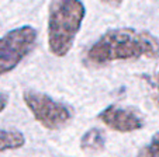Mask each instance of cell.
I'll use <instances>...</instances> for the list:
<instances>
[{
  "instance_id": "cell-5",
  "label": "cell",
  "mask_w": 159,
  "mask_h": 157,
  "mask_svg": "<svg viewBox=\"0 0 159 157\" xmlns=\"http://www.w3.org/2000/svg\"><path fill=\"white\" fill-rule=\"evenodd\" d=\"M99 119L110 129L121 133L135 132L144 128V119L132 108H121L118 105H108L99 114Z\"/></svg>"
},
{
  "instance_id": "cell-6",
  "label": "cell",
  "mask_w": 159,
  "mask_h": 157,
  "mask_svg": "<svg viewBox=\"0 0 159 157\" xmlns=\"http://www.w3.org/2000/svg\"><path fill=\"white\" fill-rule=\"evenodd\" d=\"M106 145V135L99 128H92L86 130L80 139V147L84 151H100L104 149Z\"/></svg>"
},
{
  "instance_id": "cell-8",
  "label": "cell",
  "mask_w": 159,
  "mask_h": 157,
  "mask_svg": "<svg viewBox=\"0 0 159 157\" xmlns=\"http://www.w3.org/2000/svg\"><path fill=\"white\" fill-rule=\"evenodd\" d=\"M138 157H159V133H155L151 139L149 145H147L138 153Z\"/></svg>"
},
{
  "instance_id": "cell-10",
  "label": "cell",
  "mask_w": 159,
  "mask_h": 157,
  "mask_svg": "<svg viewBox=\"0 0 159 157\" xmlns=\"http://www.w3.org/2000/svg\"><path fill=\"white\" fill-rule=\"evenodd\" d=\"M100 2L104 3V4H107V6H111V7H118L124 0H100Z\"/></svg>"
},
{
  "instance_id": "cell-4",
  "label": "cell",
  "mask_w": 159,
  "mask_h": 157,
  "mask_svg": "<svg viewBox=\"0 0 159 157\" xmlns=\"http://www.w3.org/2000/svg\"><path fill=\"white\" fill-rule=\"evenodd\" d=\"M37 31L30 25L11 30L0 38V76L16 69L35 46Z\"/></svg>"
},
{
  "instance_id": "cell-9",
  "label": "cell",
  "mask_w": 159,
  "mask_h": 157,
  "mask_svg": "<svg viewBox=\"0 0 159 157\" xmlns=\"http://www.w3.org/2000/svg\"><path fill=\"white\" fill-rule=\"evenodd\" d=\"M7 102H9V98H7L6 94L0 93V112H3L4 108L7 107Z\"/></svg>"
},
{
  "instance_id": "cell-1",
  "label": "cell",
  "mask_w": 159,
  "mask_h": 157,
  "mask_svg": "<svg viewBox=\"0 0 159 157\" xmlns=\"http://www.w3.org/2000/svg\"><path fill=\"white\" fill-rule=\"evenodd\" d=\"M159 55V41L147 31L116 28L104 33L84 54L87 68H100L116 60H128Z\"/></svg>"
},
{
  "instance_id": "cell-3",
  "label": "cell",
  "mask_w": 159,
  "mask_h": 157,
  "mask_svg": "<svg viewBox=\"0 0 159 157\" xmlns=\"http://www.w3.org/2000/svg\"><path fill=\"white\" fill-rule=\"evenodd\" d=\"M23 98L34 118L47 129H59L73 116V110L68 104L55 101L44 93L27 90L23 94Z\"/></svg>"
},
{
  "instance_id": "cell-2",
  "label": "cell",
  "mask_w": 159,
  "mask_h": 157,
  "mask_svg": "<svg viewBox=\"0 0 159 157\" xmlns=\"http://www.w3.org/2000/svg\"><path fill=\"white\" fill-rule=\"evenodd\" d=\"M86 9L80 0H54L48 15V46L57 58L68 55L80 31Z\"/></svg>"
},
{
  "instance_id": "cell-11",
  "label": "cell",
  "mask_w": 159,
  "mask_h": 157,
  "mask_svg": "<svg viewBox=\"0 0 159 157\" xmlns=\"http://www.w3.org/2000/svg\"><path fill=\"white\" fill-rule=\"evenodd\" d=\"M158 102H159V73H158Z\"/></svg>"
},
{
  "instance_id": "cell-7",
  "label": "cell",
  "mask_w": 159,
  "mask_h": 157,
  "mask_svg": "<svg viewBox=\"0 0 159 157\" xmlns=\"http://www.w3.org/2000/svg\"><path fill=\"white\" fill-rule=\"evenodd\" d=\"M25 143L24 135L16 129H0V153L16 150L23 147Z\"/></svg>"
}]
</instances>
